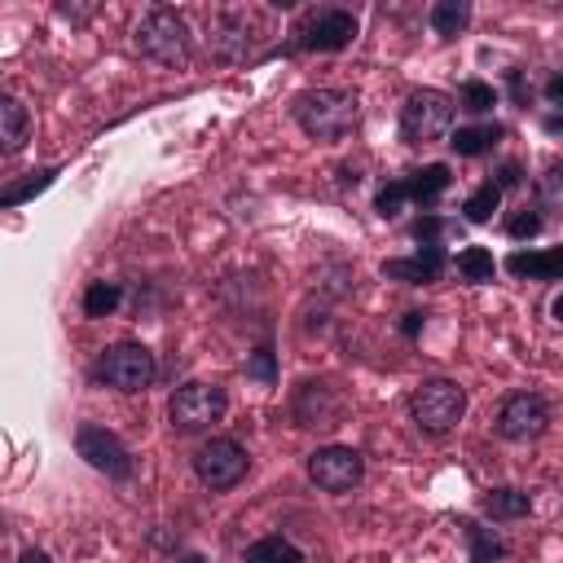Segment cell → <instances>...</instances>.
Listing matches in <instances>:
<instances>
[{
  "label": "cell",
  "mask_w": 563,
  "mask_h": 563,
  "mask_svg": "<svg viewBox=\"0 0 563 563\" xmlns=\"http://www.w3.org/2000/svg\"><path fill=\"white\" fill-rule=\"evenodd\" d=\"M291 111L313 141H344L361 124V102L348 89H305Z\"/></svg>",
  "instance_id": "obj_1"
},
{
  "label": "cell",
  "mask_w": 563,
  "mask_h": 563,
  "mask_svg": "<svg viewBox=\"0 0 563 563\" xmlns=\"http://www.w3.org/2000/svg\"><path fill=\"white\" fill-rule=\"evenodd\" d=\"M137 49H141V58H150V62H159L168 71H181L194 58V36H189V27H185V19L176 10L154 5L137 23Z\"/></svg>",
  "instance_id": "obj_2"
},
{
  "label": "cell",
  "mask_w": 563,
  "mask_h": 563,
  "mask_svg": "<svg viewBox=\"0 0 563 563\" xmlns=\"http://www.w3.org/2000/svg\"><path fill=\"white\" fill-rule=\"evenodd\" d=\"M462 414H467V388H458L453 379H423L410 392V418L427 436L453 432L462 423Z\"/></svg>",
  "instance_id": "obj_3"
},
{
  "label": "cell",
  "mask_w": 563,
  "mask_h": 563,
  "mask_svg": "<svg viewBox=\"0 0 563 563\" xmlns=\"http://www.w3.org/2000/svg\"><path fill=\"white\" fill-rule=\"evenodd\" d=\"M453 115H458V102L449 93L418 89L401 106V141L405 146H432V141H440L453 128Z\"/></svg>",
  "instance_id": "obj_4"
},
{
  "label": "cell",
  "mask_w": 563,
  "mask_h": 563,
  "mask_svg": "<svg viewBox=\"0 0 563 563\" xmlns=\"http://www.w3.org/2000/svg\"><path fill=\"white\" fill-rule=\"evenodd\" d=\"M154 375H159V361H154V353L146 348V344H133V340H124V344H111L102 357H97V366H93V379L102 383V388H115V392H146L150 383H154Z\"/></svg>",
  "instance_id": "obj_5"
},
{
  "label": "cell",
  "mask_w": 563,
  "mask_h": 563,
  "mask_svg": "<svg viewBox=\"0 0 563 563\" xmlns=\"http://www.w3.org/2000/svg\"><path fill=\"white\" fill-rule=\"evenodd\" d=\"M225 414H229V397H225V388H216V383H198V379L181 383V388L172 392V401H168V418H172V427H176L181 436L211 432Z\"/></svg>",
  "instance_id": "obj_6"
},
{
  "label": "cell",
  "mask_w": 563,
  "mask_h": 563,
  "mask_svg": "<svg viewBox=\"0 0 563 563\" xmlns=\"http://www.w3.org/2000/svg\"><path fill=\"white\" fill-rule=\"evenodd\" d=\"M246 471H251V458H246V449H242L238 440H229V436H211V440L198 445V453H194V475H198V484L211 489V493L238 489V484L246 480Z\"/></svg>",
  "instance_id": "obj_7"
},
{
  "label": "cell",
  "mask_w": 563,
  "mask_h": 563,
  "mask_svg": "<svg viewBox=\"0 0 563 563\" xmlns=\"http://www.w3.org/2000/svg\"><path fill=\"white\" fill-rule=\"evenodd\" d=\"M357 32H361V23H357L353 10L326 5V10H313V14L300 23L291 49H296V54H340V49H348V45L357 41Z\"/></svg>",
  "instance_id": "obj_8"
},
{
  "label": "cell",
  "mask_w": 563,
  "mask_h": 563,
  "mask_svg": "<svg viewBox=\"0 0 563 563\" xmlns=\"http://www.w3.org/2000/svg\"><path fill=\"white\" fill-rule=\"evenodd\" d=\"M550 432V401L541 392H515L502 401L497 410V436L510 445H528L541 440Z\"/></svg>",
  "instance_id": "obj_9"
},
{
  "label": "cell",
  "mask_w": 563,
  "mask_h": 563,
  "mask_svg": "<svg viewBox=\"0 0 563 563\" xmlns=\"http://www.w3.org/2000/svg\"><path fill=\"white\" fill-rule=\"evenodd\" d=\"M76 453H80L93 471H102V475H111V480H128V475H133V453H128V445H124L111 427H102V423H80V427H76Z\"/></svg>",
  "instance_id": "obj_10"
},
{
  "label": "cell",
  "mask_w": 563,
  "mask_h": 563,
  "mask_svg": "<svg viewBox=\"0 0 563 563\" xmlns=\"http://www.w3.org/2000/svg\"><path fill=\"white\" fill-rule=\"evenodd\" d=\"M366 475V458L353 449V445H326V449H313L309 453V480L322 489V493H353Z\"/></svg>",
  "instance_id": "obj_11"
},
{
  "label": "cell",
  "mask_w": 563,
  "mask_h": 563,
  "mask_svg": "<svg viewBox=\"0 0 563 563\" xmlns=\"http://www.w3.org/2000/svg\"><path fill=\"white\" fill-rule=\"evenodd\" d=\"M207 49L216 62H246L251 58V19L242 10H225L207 27Z\"/></svg>",
  "instance_id": "obj_12"
},
{
  "label": "cell",
  "mask_w": 563,
  "mask_h": 563,
  "mask_svg": "<svg viewBox=\"0 0 563 563\" xmlns=\"http://www.w3.org/2000/svg\"><path fill=\"white\" fill-rule=\"evenodd\" d=\"M449 268V251L445 246H418L414 255H401V260H383L379 273L392 277V282H405V287H432L440 282Z\"/></svg>",
  "instance_id": "obj_13"
},
{
  "label": "cell",
  "mask_w": 563,
  "mask_h": 563,
  "mask_svg": "<svg viewBox=\"0 0 563 563\" xmlns=\"http://www.w3.org/2000/svg\"><path fill=\"white\" fill-rule=\"evenodd\" d=\"M296 418H300V427H340V418H344V397H340L331 383L309 379V383H300V392H296Z\"/></svg>",
  "instance_id": "obj_14"
},
{
  "label": "cell",
  "mask_w": 563,
  "mask_h": 563,
  "mask_svg": "<svg viewBox=\"0 0 563 563\" xmlns=\"http://www.w3.org/2000/svg\"><path fill=\"white\" fill-rule=\"evenodd\" d=\"M506 268L515 277H532V282H563V246L550 251H510Z\"/></svg>",
  "instance_id": "obj_15"
},
{
  "label": "cell",
  "mask_w": 563,
  "mask_h": 563,
  "mask_svg": "<svg viewBox=\"0 0 563 563\" xmlns=\"http://www.w3.org/2000/svg\"><path fill=\"white\" fill-rule=\"evenodd\" d=\"M401 181H405L410 203H418V207H436V203H440V194L453 185V172H449V163H427V168H418V172H410V176H401Z\"/></svg>",
  "instance_id": "obj_16"
},
{
  "label": "cell",
  "mask_w": 563,
  "mask_h": 563,
  "mask_svg": "<svg viewBox=\"0 0 563 563\" xmlns=\"http://www.w3.org/2000/svg\"><path fill=\"white\" fill-rule=\"evenodd\" d=\"M458 528H462V537H467V545H471L467 563H497V559L510 554V541H506L497 528H489V524H480V519H458Z\"/></svg>",
  "instance_id": "obj_17"
},
{
  "label": "cell",
  "mask_w": 563,
  "mask_h": 563,
  "mask_svg": "<svg viewBox=\"0 0 563 563\" xmlns=\"http://www.w3.org/2000/svg\"><path fill=\"white\" fill-rule=\"evenodd\" d=\"M32 137V111L19 97H0V150L19 154Z\"/></svg>",
  "instance_id": "obj_18"
},
{
  "label": "cell",
  "mask_w": 563,
  "mask_h": 563,
  "mask_svg": "<svg viewBox=\"0 0 563 563\" xmlns=\"http://www.w3.org/2000/svg\"><path fill=\"white\" fill-rule=\"evenodd\" d=\"M480 510L493 519V524H515V519H528L532 515V497L524 489H489L480 497Z\"/></svg>",
  "instance_id": "obj_19"
},
{
  "label": "cell",
  "mask_w": 563,
  "mask_h": 563,
  "mask_svg": "<svg viewBox=\"0 0 563 563\" xmlns=\"http://www.w3.org/2000/svg\"><path fill=\"white\" fill-rule=\"evenodd\" d=\"M427 23H432V32H436L440 41L462 36V32L471 27V0H436L432 14H427Z\"/></svg>",
  "instance_id": "obj_20"
},
{
  "label": "cell",
  "mask_w": 563,
  "mask_h": 563,
  "mask_svg": "<svg viewBox=\"0 0 563 563\" xmlns=\"http://www.w3.org/2000/svg\"><path fill=\"white\" fill-rule=\"evenodd\" d=\"M497 137H502V124H480V128H458V133L449 137V150H453L458 159H480V154H489V150L497 146Z\"/></svg>",
  "instance_id": "obj_21"
},
{
  "label": "cell",
  "mask_w": 563,
  "mask_h": 563,
  "mask_svg": "<svg viewBox=\"0 0 563 563\" xmlns=\"http://www.w3.org/2000/svg\"><path fill=\"white\" fill-rule=\"evenodd\" d=\"M453 268H458L462 282H471V287H484V282H493V273H497V260H493L489 246H462Z\"/></svg>",
  "instance_id": "obj_22"
},
{
  "label": "cell",
  "mask_w": 563,
  "mask_h": 563,
  "mask_svg": "<svg viewBox=\"0 0 563 563\" xmlns=\"http://www.w3.org/2000/svg\"><path fill=\"white\" fill-rule=\"evenodd\" d=\"M497 207H502V185L489 176V181H480L471 189V198L462 203V216H467V225H489Z\"/></svg>",
  "instance_id": "obj_23"
},
{
  "label": "cell",
  "mask_w": 563,
  "mask_h": 563,
  "mask_svg": "<svg viewBox=\"0 0 563 563\" xmlns=\"http://www.w3.org/2000/svg\"><path fill=\"white\" fill-rule=\"evenodd\" d=\"M246 563H305V550L287 537H264V541L246 545Z\"/></svg>",
  "instance_id": "obj_24"
},
{
  "label": "cell",
  "mask_w": 563,
  "mask_h": 563,
  "mask_svg": "<svg viewBox=\"0 0 563 563\" xmlns=\"http://www.w3.org/2000/svg\"><path fill=\"white\" fill-rule=\"evenodd\" d=\"M124 305V287L119 282H93L84 291V318H111Z\"/></svg>",
  "instance_id": "obj_25"
},
{
  "label": "cell",
  "mask_w": 563,
  "mask_h": 563,
  "mask_svg": "<svg viewBox=\"0 0 563 563\" xmlns=\"http://www.w3.org/2000/svg\"><path fill=\"white\" fill-rule=\"evenodd\" d=\"M54 176H58V168H41V172H27V181H19V185H10L5 194H0V207H23L27 198L45 194V189L54 185Z\"/></svg>",
  "instance_id": "obj_26"
},
{
  "label": "cell",
  "mask_w": 563,
  "mask_h": 563,
  "mask_svg": "<svg viewBox=\"0 0 563 563\" xmlns=\"http://www.w3.org/2000/svg\"><path fill=\"white\" fill-rule=\"evenodd\" d=\"M493 106H497L493 84H484V80H467V84H462V93H458V111H467V115H489Z\"/></svg>",
  "instance_id": "obj_27"
},
{
  "label": "cell",
  "mask_w": 563,
  "mask_h": 563,
  "mask_svg": "<svg viewBox=\"0 0 563 563\" xmlns=\"http://www.w3.org/2000/svg\"><path fill=\"white\" fill-rule=\"evenodd\" d=\"M537 211L563 216V163H554V168L537 181Z\"/></svg>",
  "instance_id": "obj_28"
},
{
  "label": "cell",
  "mask_w": 563,
  "mask_h": 563,
  "mask_svg": "<svg viewBox=\"0 0 563 563\" xmlns=\"http://www.w3.org/2000/svg\"><path fill=\"white\" fill-rule=\"evenodd\" d=\"M246 379H255L260 388H273L277 383V353H273V344H260L246 357Z\"/></svg>",
  "instance_id": "obj_29"
},
{
  "label": "cell",
  "mask_w": 563,
  "mask_h": 563,
  "mask_svg": "<svg viewBox=\"0 0 563 563\" xmlns=\"http://www.w3.org/2000/svg\"><path fill=\"white\" fill-rule=\"evenodd\" d=\"M405 203H410V194H405V181H388V185L375 194V211H379L383 220H397Z\"/></svg>",
  "instance_id": "obj_30"
},
{
  "label": "cell",
  "mask_w": 563,
  "mask_h": 563,
  "mask_svg": "<svg viewBox=\"0 0 563 563\" xmlns=\"http://www.w3.org/2000/svg\"><path fill=\"white\" fill-rule=\"evenodd\" d=\"M541 225H545V216H541L537 207H524V211H515V216L506 220V233H510L515 242H524V238H537Z\"/></svg>",
  "instance_id": "obj_31"
},
{
  "label": "cell",
  "mask_w": 563,
  "mask_h": 563,
  "mask_svg": "<svg viewBox=\"0 0 563 563\" xmlns=\"http://www.w3.org/2000/svg\"><path fill=\"white\" fill-rule=\"evenodd\" d=\"M410 233L423 242V246H440V233H449V220H440V216H432V211H423L414 225H410Z\"/></svg>",
  "instance_id": "obj_32"
},
{
  "label": "cell",
  "mask_w": 563,
  "mask_h": 563,
  "mask_svg": "<svg viewBox=\"0 0 563 563\" xmlns=\"http://www.w3.org/2000/svg\"><path fill=\"white\" fill-rule=\"evenodd\" d=\"M545 97L559 106V115H545V128H550V133H559V128H563V76H554V80L545 84Z\"/></svg>",
  "instance_id": "obj_33"
},
{
  "label": "cell",
  "mask_w": 563,
  "mask_h": 563,
  "mask_svg": "<svg viewBox=\"0 0 563 563\" xmlns=\"http://www.w3.org/2000/svg\"><path fill=\"white\" fill-rule=\"evenodd\" d=\"M423 326H427V313H418V309H414V313H405V322H401L405 340H418V331H423Z\"/></svg>",
  "instance_id": "obj_34"
},
{
  "label": "cell",
  "mask_w": 563,
  "mask_h": 563,
  "mask_svg": "<svg viewBox=\"0 0 563 563\" xmlns=\"http://www.w3.org/2000/svg\"><path fill=\"white\" fill-rule=\"evenodd\" d=\"M58 14H62V19H71V23H84L93 10H84V5H58Z\"/></svg>",
  "instance_id": "obj_35"
},
{
  "label": "cell",
  "mask_w": 563,
  "mask_h": 563,
  "mask_svg": "<svg viewBox=\"0 0 563 563\" xmlns=\"http://www.w3.org/2000/svg\"><path fill=\"white\" fill-rule=\"evenodd\" d=\"M497 185H502V189H510V185H519V168H515V163H506V168L497 172Z\"/></svg>",
  "instance_id": "obj_36"
},
{
  "label": "cell",
  "mask_w": 563,
  "mask_h": 563,
  "mask_svg": "<svg viewBox=\"0 0 563 563\" xmlns=\"http://www.w3.org/2000/svg\"><path fill=\"white\" fill-rule=\"evenodd\" d=\"M19 563H49V554H45V550H36V545H32V550H23V559H19Z\"/></svg>",
  "instance_id": "obj_37"
},
{
  "label": "cell",
  "mask_w": 563,
  "mask_h": 563,
  "mask_svg": "<svg viewBox=\"0 0 563 563\" xmlns=\"http://www.w3.org/2000/svg\"><path fill=\"white\" fill-rule=\"evenodd\" d=\"M550 313H554V322H559V326H563V291H559V296H554V305H550Z\"/></svg>",
  "instance_id": "obj_38"
},
{
  "label": "cell",
  "mask_w": 563,
  "mask_h": 563,
  "mask_svg": "<svg viewBox=\"0 0 563 563\" xmlns=\"http://www.w3.org/2000/svg\"><path fill=\"white\" fill-rule=\"evenodd\" d=\"M181 563H207V559H203V554H185Z\"/></svg>",
  "instance_id": "obj_39"
}]
</instances>
